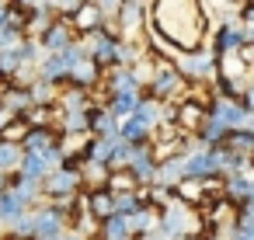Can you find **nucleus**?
Listing matches in <instances>:
<instances>
[{
  "label": "nucleus",
  "instance_id": "obj_23",
  "mask_svg": "<svg viewBox=\"0 0 254 240\" xmlns=\"http://www.w3.org/2000/svg\"><path fill=\"white\" fill-rule=\"evenodd\" d=\"M63 125H66L70 132H77V129H87V108H80V112H70Z\"/></svg>",
  "mask_w": 254,
  "mask_h": 240
},
{
  "label": "nucleus",
  "instance_id": "obj_10",
  "mask_svg": "<svg viewBox=\"0 0 254 240\" xmlns=\"http://www.w3.org/2000/svg\"><path fill=\"white\" fill-rule=\"evenodd\" d=\"M240 46H244V32H240V28H230V25H226V28L219 32V39H216V53H219V56H226L230 49H240Z\"/></svg>",
  "mask_w": 254,
  "mask_h": 240
},
{
  "label": "nucleus",
  "instance_id": "obj_13",
  "mask_svg": "<svg viewBox=\"0 0 254 240\" xmlns=\"http://www.w3.org/2000/svg\"><path fill=\"white\" fill-rule=\"evenodd\" d=\"M178 87H181V77L171 73V70L157 73V80H153V94H157V98H167V94H174Z\"/></svg>",
  "mask_w": 254,
  "mask_h": 240
},
{
  "label": "nucleus",
  "instance_id": "obj_4",
  "mask_svg": "<svg viewBox=\"0 0 254 240\" xmlns=\"http://www.w3.org/2000/svg\"><path fill=\"white\" fill-rule=\"evenodd\" d=\"M56 143H53V132L49 129H28L25 132V143H21V153H49Z\"/></svg>",
  "mask_w": 254,
  "mask_h": 240
},
{
  "label": "nucleus",
  "instance_id": "obj_27",
  "mask_svg": "<svg viewBox=\"0 0 254 240\" xmlns=\"http://www.w3.org/2000/svg\"><path fill=\"white\" fill-rule=\"evenodd\" d=\"M56 240H80V237H77V233H60Z\"/></svg>",
  "mask_w": 254,
  "mask_h": 240
},
{
  "label": "nucleus",
  "instance_id": "obj_18",
  "mask_svg": "<svg viewBox=\"0 0 254 240\" xmlns=\"http://www.w3.org/2000/svg\"><path fill=\"white\" fill-rule=\"evenodd\" d=\"M143 209V202L136 198V195H129V191H122V195H115V216H132V212H139Z\"/></svg>",
  "mask_w": 254,
  "mask_h": 240
},
{
  "label": "nucleus",
  "instance_id": "obj_2",
  "mask_svg": "<svg viewBox=\"0 0 254 240\" xmlns=\"http://www.w3.org/2000/svg\"><path fill=\"white\" fill-rule=\"evenodd\" d=\"M212 174H216V171H212V157H209V150L185 157V178H188V181H205V178H212Z\"/></svg>",
  "mask_w": 254,
  "mask_h": 240
},
{
  "label": "nucleus",
  "instance_id": "obj_7",
  "mask_svg": "<svg viewBox=\"0 0 254 240\" xmlns=\"http://www.w3.org/2000/svg\"><path fill=\"white\" fill-rule=\"evenodd\" d=\"M70 80H73L77 87H91V84L98 80V63H94L91 56H84V60L70 70Z\"/></svg>",
  "mask_w": 254,
  "mask_h": 240
},
{
  "label": "nucleus",
  "instance_id": "obj_30",
  "mask_svg": "<svg viewBox=\"0 0 254 240\" xmlns=\"http://www.w3.org/2000/svg\"><path fill=\"white\" fill-rule=\"evenodd\" d=\"M18 4H28V7H32V4H35V0H18Z\"/></svg>",
  "mask_w": 254,
  "mask_h": 240
},
{
  "label": "nucleus",
  "instance_id": "obj_8",
  "mask_svg": "<svg viewBox=\"0 0 254 240\" xmlns=\"http://www.w3.org/2000/svg\"><path fill=\"white\" fill-rule=\"evenodd\" d=\"M223 143H226V150H230V153H254V136H251V132H244V129L226 132V136H223Z\"/></svg>",
  "mask_w": 254,
  "mask_h": 240
},
{
  "label": "nucleus",
  "instance_id": "obj_29",
  "mask_svg": "<svg viewBox=\"0 0 254 240\" xmlns=\"http://www.w3.org/2000/svg\"><path fill=\"white\" fill-rule=\"evenodd\" d=\"M4 14H7V7H4V4H0V25H4Z\"/></svg>",
  "mask_w": 254,
  "mask_h": 240
},
{
  "label": "nucleus",
  "instance_id": "obj_26",
  "mask_svg": "<svg viewBox=\"0 0 254 240\" xmlns=\"http://www.w3.org/2000/svg\"><path fill=\"white\" fill-rule=\"evenodd\" d=\"M18 42H21V35H18V32L0 28V49H4V46H18Z\"/></svg>",
  "mask_w": 254,
  "mask_h": 240
},
{
  "label": "nucleus",
  "instance_id": "obj_15",
  "mask_svg": "<svg viewBox=\"0 0 254 240\" xmlns=\"http://www.w3.org/2000/svg\"><path fill=\"white\" fill-rule=\"evenodd\" d=\"M105 240H129V223H126V216L105 219Z\"/></svg>",
  "mask_w": 254,
  "mask_h": 240
},
{
  "label": "nucleus",
  "instance_id": "obj_19",
  "mask_svg": "<svg viewBox=\"0 0 254 240\" xmlns=\"http://www.w3.org/2000/svg\"><path fill=\"white\" fill-rule=\"evenodd\" d=\"M21 209H25V205L14 198V191H0V216H4V219H18Z\"/></svg>",
  "mask_w": 254,
  "mask_h": 240
},
{
  "label": "nucleus",
  "instance_id": "obj_1",
  "mask_svg": "<svg viewBox=\"0 0 254 240\" xmlns=\"http://www.w3.org/2000/svg\"><path fill=\"white\" fill-rule=\"evenodd\" d=\"M129 174H132V181H153L157 178V164H153V153L139 143V146H132V157H129Z\"/></svg>",
  "mask_w": 254,
  "mask_h": 240
},
{
  "label": "nucleus",
  "instance_id": "obj_11",
  "mask_svg": "<svg viewBox=\"0 0 254 240\" xmlns=\"http://www.w3.org/2000/svg\"><path fill=\"white\" fill-rule=\"evenodd\" d=\"M132 119H136L143 129L157 125V122H160V108H157V101H139V105L132 108Z\"/></svg>",
  "mask_w": 254,
  "mask_h": 240
},
{
  "label": "nucleus",
  "instance_id": "obj_6",
  "mask_svg": "<svg viewBox=\"0 0 254 240\" xmlns=\"http://www.w3.org/2000/svg\"><path fill=\"white\" fill-rule=\"evenodd\" d=\"M87 205H91V216H98V219H112V216H115V195H112L108 188L94 191V195L87 198Z\"/></svg>",
  "mask_w": 254,
  "mask_h": 240
},
{
  "label": "nucleus",
  "instance_id": "obj_9",
  "mask_svg": "<svg viewBox=\"0 0 254 240\" xmlns=\"http://www.w3.org/2000/svg\"><path fill=\"white\" fill-rule=\"evenodd\" d=\"M70 46V28L66 25H49L46 28V49H53V53H60V49H66Z\"/></svg>",
  "mask_w": 254,
  "mask_h": 240
},
{
  "label": "nucleus",
  "instance_id": "obj_25",
  "mask_svg": "<svg viewBox=\"0 0 254 240\" xmlns=\"http://www.w3.org/2000/svg\"><path fill=\"white\" fill-rule=\"evenodd\" d=\"M226 195H233V198H247V181H240V178L226 181Z\"/></svg>",
  "mask_w": 254,
  "mask_h": 240
},
{
  "label": "nucleus",
  "instance_id": "obj_3",
  "mask_svg": "<svg viewBox=\"0 0 254 240\" xmlns=\"http://www.w3.org/2000/svg\"><path fill=\"white\" fill-rule=\"evenodd\" d=\"M46 191H49V195H73V191H77V174L56 167L53 174H46Z\"/></svg>",
  "mask_w": 254,
  "mask_h": 240
},
{
  "label": "nucleus",
  "instance_id": "obj_16",
  "mask_svg": "<svg viewBox=\"0 0 254 240\" xmlns=\"http://www.w3.org/2000/svg\"><path fill=\"white\" fill-rule=\"evenodd\" d=\"M112 91L115 94H136V77L129 70H115L112 73Z\"/></svg>",
  "mask_w": 254,
  "mask_h": 240
},
{
  "label": "nucleus",
  "instance_id": "obj_31",
  "mask_svg": "<svg viewBox=\"0 0 254 240\" xmlns=\"http://www.w3.org/2000/svg\"><path fill=\"white\" fill-rule=\"evenodd\" d=\"M11 240H25V237H11Z\"/></svg>",
  "mask_w": 254,
  "mask_h": 240
},
{
  "label": "nucleus",
  "instance_id": "obj_28",
  "mask_svg": "<svg viewBox=\"0 0 254 240\" xmlns=\"http://www.w3.org/2000/svg\"><path fill=\"white\" fill-rule=\"evenodd\" d=\"M7 122H11V115H7L4 108H0V125H7Z\"/></svg>",
  "mask_w": 254,
  "mask_h": 240
},
{
  "label": "nucleus",
  "instance_id": "obj_22",
  "mask_svg": "<svg viewBox=\"0 0 254 240\" xmlns=\"http://www.w3.org/2000/svg\"><path fill=\"white\" fill-rule=\"evenodd\" d=\"M25 132H28V122H11V125H4V139H0V143H14V139H25Z\"/></svg>",
  "mask_w": 254,
  "mask_h": 240
},
{
  "label": "nucleus",
  "instance_id": "obj_5",
  "mask_svg": "<svg viewBox=\"0 0 254 240\" xmlns=\"http://www.w3.org/2000/svg\"><path fill=\"white\" fill-rule=\"evenodd\" d=\"M157 181H160V188H171V184L185 181V157H171V160H164V164L157 167Z\"/></svg>",
  "mask_w": 254,
  "mask_h": 240
},
{
  "label": "nucleus",
  "instance_id": "obj_12",
  "mask_svg": "<svg viewBox=\"0 0 254 240\" xmlns=\"http://www.w3.org/2000/svg\"><path fill=\"white\" fill-rule=\"evenodd\" d=\"M21 146L18 143H0V171H14L21 167Z\"/></svg>",
  "mask_w": 254,
  "mask_h": 240
},
{
  "label": "nucleus",
  "instance_id": "obj_14",
  "mask_svg": "<svg viewBox=\"0 0 254 240\" xmlns=\"http://www.w3.org/2000/svg\"><path fill=\"white\" fill-rule=\"evenodd\" d=\"M77 25L87 28V32L98 28V25H101V11H98V4H87V0H84V4L77 7Z\"/></svg>",
  "mask_w": 254,
  "mask_h": 240
},
{
  "label": "nucleus",
  "instance_id": "obj_24",
  "mask_svg": "<svg viewBox=\"0 0 254 240\" xmlns=\"http://www.w3.org/2000/svg\"><path fill=\"white\" fill-rule=\"evenodd\" d=\"M84 4V0H46V7L53 11H63V14H77V7Z\"/></svg>",
  "mask_w": 254,
  "mask_h": 240
},
{
  "label": "nucleus",
  "instance_id": "obj_17",
  "mask_svg": "<svg viewBox=\"0 0 254 240\" xmlns=\"http://www.w3.org/2000/svg\"><path fill=\"white\" fill-rule=\"evenodd\" d=\"M139 105V98L136 94H115V101H112V108H108V115L112 119H119V115H132V108Z\"/></svg>",
  "mask_w": 254,
  "mask_h": 240
},
{
  "label": "nucleus",
  "instance_id": "obj_21",
  "mask_svg": "<svg viewBox=\"0 0 254 240\" xmlns=\"http://www.w3.org/2000/svg\"><path fill=\"white\" fill-rule=\"evenodd\" d=\"M174 119H178L181 125H202V122H205V112H202L198 105H185L181 115H174Z\"/></svg>",
  "mask_w": 254,
  "mask_h": 240
},
{
  "label": "nucleus",
  "instance_id": "obj_20",
  "mask_svg": "<svg viewBox=\"0 0 254 240\" xmlns=\"http://www.w3.org/2000/svg\"><path fill=\"white\" fill-rule=\"evenodd\" d=\"M126 223H129V230H146V233H150V230H153V223H157V216H153L150 209H139V212H132Z\"/></svg>",
  "mask_w": 254,
  "mask_h": 240
}]
</instances>
